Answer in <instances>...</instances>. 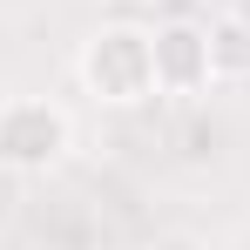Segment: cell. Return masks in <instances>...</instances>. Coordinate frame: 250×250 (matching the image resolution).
<instances>
[{
  "instance_id": "3",
  "label": "cell",
  "mask_w": 250,
  "mask_h": 250,
  "mask_svg": "<svg viewBox=\"0 0 250 250\" xmlns=\"http://www.w3.org/2000/svg\"><path fill=\"white\" fill-rule=\"evenodd\" d=\"M149 41H156V88L163 95H196L216 82L203 21H163V27H149Z\"/></svg>"
},
{
  "instance_id": "4",
  "label": "cell",
  "mask_w": 250,
  "mask_h": 250,
  "mask_svg": "<svg viewBox=\"0 0 250 250\" xmlns=\"http://www.w3.org/2000/svg\"><path fill=\"white\" fill-rule=\"evenodd\" d=\"M209 61H216V82H250V21L237 14L209 21Z\"/></svg>"
},
{
  "instance_id": "5",
  "label": "cell",
  "mask_w": 250,
  "mask_h": 250,
  "mask_svg": "<svg viewBox=\"0 0 250 250\" xmlns=\"http://www.w3.org/2000/svg\"><path fill=\"white\" fill-rule=\"evenodd\" d=\"M149 250H209L203 237H189V230H169V237H156Z\"/></svg>"
},
{
  "instance_id": "2",
  "label": "cell",
  "mask_w": 250,
  "mask_h": 250,
  "mask_svg": "<svg viewBox=\"0 0 250 250\" xmlns=\"http://www.w3.org/2000/svg\"><path fill=\"white\" fill-rule=\"evenodd\" d=\"M68 142H75V122L61 102H47V95H7L0 102V169L41 176L68 156Z\"/></svg>"
},
{
  "instance_id": "1",
  "label": "cell",
  "mask_w": 250,
  "mask_h": 250,
  "mask_svg": "<svg viewBox=\"0 0 250 250\" xmlns=\"http://www.w3.org/2000/svg\"><path fill=\"white\" fill-rule=\"evenodd\" d=\"M82 88L102 102V108H135V102H149L156 95V41H149V27H135V21H108V27H95L82 41Z\"/></svg>"
}]
</instances>
